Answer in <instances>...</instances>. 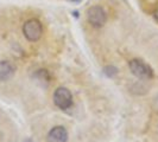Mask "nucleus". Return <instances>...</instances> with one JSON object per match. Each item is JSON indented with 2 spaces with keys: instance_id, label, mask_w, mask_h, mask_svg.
<instances>
[{
  "instance_id": "f257e3e1",
  "label": "nucleus",
  "mask_w": 158,
  "mask_h": 142,
  "mask_svg": "<svg viewBox=\"0 0 158 142\" xmlns=\"http://www.w3.org/2000/svg\"><path fill=\"white\" fill-rule=\"evenodd\" d=\"M128 68L131 72L139 79H152L153 69L142 59H131L128 62Z\"/></svg>"
},
{
  "instance_id": "f03ea898",
  "label": "nucleus",
  "mask_w": 158,
  "mask_h": 142,
  "mask_svg": "<svg viewBox=\"0 0 158 142\" xmlns=\"http://www.w3.org/2000/svg\"><path fill=\"white\" fill-rule=\"evenodd\" d=\"M23 33L29 41H37L43 34V25L38 19H29L23 25Z\"/></svg>"
},
{
  "instance_id": "7ed1b4c3",
  "label": "nucleus",
  "mask_w": 158,
  "mask_h": 142,
  "mask_svg": "<svg viewBox=\"0 0 158 142\" xmlns=\"http://www.w3.org/2000/svg\"><path fill=\"white\" fill-rule=\"evenodd\" d=\"M54 103L57 108L67 110L73 105V95L67 88H57L54 93Z\"/></svg>"
},
{
  "instance_id": "20e7f679",
  "label": "nucleus",
  "mask_w": 158,
  "mask_h": 142,
  "mask_svg": "<svg viewBox=\"0 0 158 142\" xmlns=\"http://www.w3.org/2000/svg\"><path fill=\"white\" fill-rule=\"evenodd\" d=\"M87 20L94 27H101L107 22V14L105 10L100 6H92L87 10Z\"/></svg>"
},
{
  "instance_id": "39448f33",
  "label": "nucleus",
  "mask_w": 158,
  "mask_h": 142,
  "mask_svg": "<svg viewBox=\"0 0 158 142\" xmlns=\"http://www.w3.org/2000/svg\"><path fill=\"white\" fill-rule=\"evenodd\" d=\"M68 140V132L62 126L54 127L48 133V141L49 142H67Z\"/></svg>"
},
{
  "instance_id": "423d86ee",
  "label": "nucleus",
  "mask_w": 158,
  "mask_h": 142,
  "mask_svg": "<svg viewBox=\"0 0 158 142\" xmlns=\"http://www.w3.org/2000/svg\"><path fill=\"white\" fill-rule=\"evenodd\" d=\"M16 73V66L8 61L0 62V82L10 81Z\"/></svg>"
},
{
  "instance_id": "0eeeda50",
  "label": "nucleus",
  "mask_w": 158,
  "mask_h": 142,
  "mask_svg": "<svg viewBox=\"0 0 158 142\" xmlns=\"http://www.w3.org/2000/svg\"><path fill=\"white\" fill-rule=\"evenodd\" d=\"M35 78L37 79V82H40L42 85H45V87H47L48 84L50 83L51 77H50V75H49L48 70L40 69V70L36 71V73H35Z\"/></svg>"
},
{
  "instance_id": "6e6552de",
  "label": "nucleus",
  "mask_w": 158,
  "mask_h": 142,
  "mask_svg": "<svg viewBox=\"0 0 158 142\" xmlns=\"http://www.w3.org/2000/svg\"><path fill=\"white\" fill-rule=\"evenodd\" d=\"M102 71L108 78H113V77H115V76L118 75V69H117L115 66H113V65H107V66H105Z\"/></svg>"
},
{
  "instance_id": "1a4fd4ad",
  "label": "nucleus",
  "mask_w": 158,
  "mask_h": 142,
  "mask_svg": "<svg viewBox=\"0 0 158 142\" xmlns=\"http://www.w3.org/2000/svg\"><path fill=\"white\" fill-rule=\"evenodd\" d=\"M153 107H155V110L158 111V96L156 97V100H155V104H153Z\"/></svg>"
},
{
  "instance_id": "9d476101",
  "label": "nucleus",
  "mask_w": 158,
  "mask_h": 142,
  "mask_svg": "<svg viewBox=\"0 0 158 142\" xmlns=\"http://www.w3.org/2000/svg\"><path fill=\"white\" fill-rule=\"evenodd\" d=\"M155 18H156V20L158 22V7H157V10H156V12H155Z\"/></svg>"
},
{
  "instance_id": "9b49d317",
  "label": "nucleus",
  "mask_w": 158,
  "mask_h": 142,
  "mask_svg": "<svg viewBox=\"0 0 158 142\" xmlns=\"http://www.w3.org/2000/svg\"><path fill=\"white\" fill-rule=\"evenodd\" d=\"M24 142H33V141H32V140H25Z\"/></svg>"
}]
</instances>
